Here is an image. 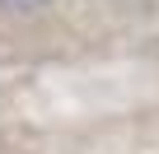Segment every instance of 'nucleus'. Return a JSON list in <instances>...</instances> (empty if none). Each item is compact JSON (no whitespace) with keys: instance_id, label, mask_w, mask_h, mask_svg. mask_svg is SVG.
Instances as JSON below:
<instances>
[{"instance_id":"obj_1","label":"nucleus","mask_w":159,"mask_h":154,"mask_svg":"<svg viewBox=\"0 0 159 154\" xmlns=\"http://www.w3.org/2000/svg\"><path fill=\"white\" fill-rule=\"evenodd\" d=\"M0 5H5V10H19V14H28V10H42L47 0H0Z\"/></svg>"}]
</instances>
